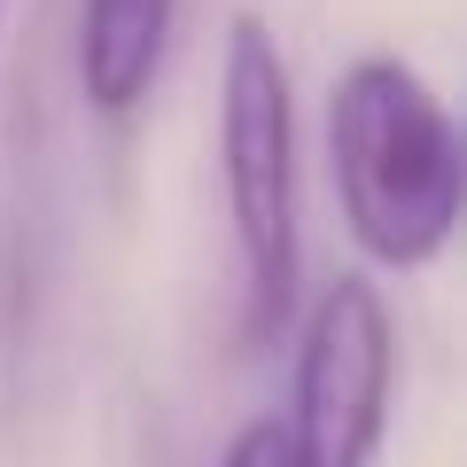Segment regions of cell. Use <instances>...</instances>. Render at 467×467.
Returning <instances> with one entry per match:
<instances>
[{
    "instance_id": "obj_3",
    "label": "cell",
    "mask_w": 467,
    "mask_h": 467,
    "mask_svg": "<svg viewBox=\"0 0 467 467\" xmlns=\"http://www.w3.org/2000/svg\"><path fill=\"white\" fill-rule=\"evenodd\" d=\"M389 389H398L389 296L367 273H335L296 335V382L281 420L296 467H374L389 436Z\"/></svg>"
},
{
    "instance_id": "obj_1",
    "label": "cell",
    "mask_w": 467,
    "mask_h": 467,
    "mask_svg": "<svg viewBox=\"0 0 467 467\" xmlns=\"http://www.w3.org/2000/svg\"><path fill=\"white\" fill-rule=\"evenodd\" d=\"M327 180L350 242L382 273H429L460 234L467 164L444 94L398 55H358L327 86Z\"/></svg>"
},
{
    "instance_id": "obj_5",
    "label": "cell",
    "mask_w": 467,
    "mask_h": 467,
    "mask_svg": "<svg viewBox=\"0 0 467 467\" xmlns=\"http://www.w3.org/2000/svg\"><path fill=\"white\" fill-rule=\"evenodd\" d=\"M218 467H296V444H288L281 413H257V420H242V429L226 436V451H218Z\"/></svg>"
},
{
    "instance_id": "obj_4",
    "label": "cell",
    "mask_w": 467,
    "mask_h": 467,
    "mask_svg": "<svg viewBox=\"0 0 467 467\" xmlns=\"http://www.w3.org/2000/svg\"><path fill=\"white\" fill-rule=\"evenodd\" d=\"M171 16L180 0H78V32H70V63H78V101L109 125L140 109L164 78Z\"/></svg>"
},
{
    "instance_id": "obj_2",
    "label": "cell",
    "mask_w": 467,
    "mask_h": 467,
    "mask_svg": "<svg viewBox=\"0 0 467 467\" xmlns=\"http://www.w3.org/2000/svg\"><path fill=\"white\" fill-rule=\"evenodd\" d=\"M218 187L242 273V343H273L296 312V86L257 8L226 24L218 55Z\"/></svg>"
}]
</instances>
